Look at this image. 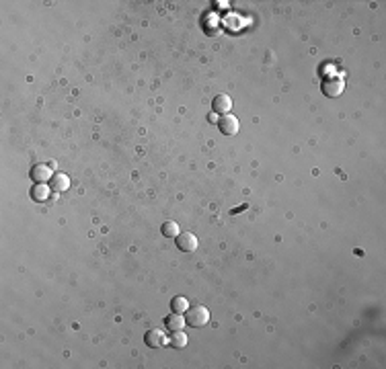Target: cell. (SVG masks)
<instances>
[{"mask_svg":"<svg viewBox=\"0 0 386 369\" xmlns=\"http://www.w3.org/2000/svg\"><path fill=\"white\" fill-rule=\"evenodd\" d=\"M185 322L193 328H201L209 322V310L205 306H193L185 312Z\"/></svg>","mask_w":386,"mask_h":369,"instance_id":"6da1fadb","label":"cell"},{"mask_svg":"<svg viewBox=\"0 0 386 369\" xmlns=\"http://www.w3.org/2000/svg\"><path fill=\"white\" fill-rule=\"evenodd\" d=\"M218 127H220V132L222 134H226V136H234V134H238V119L234 117V115H230V113H226V115H222L220 119H218Z\"/></svg>","mask_w":386,"mask_h":369,"instance_id":"7a4b0ae2","label":"cell"},{"mask_svg":"<svg viewBox=\"0 0 386 369\" xmlns=\"http://www.w3.org/2000/svg\"><path fill=\"white\" fill-rule=\"evenodd\" d=\"M144 341H146V345H148L150 349H163V347L167 345V337H165V333H161L159 328L148 330Z\"/></svg>","mask_w":386,"mask_h":369,"instance_id":"3957f363","label":"cell"},{"mask_svg":"<svg viewBox=\"0 0 386 369\" xmlns=\"http://www.w3.org/2000/svg\"><path fill=\"white\" fill-rule=\"evenodd\" d=\"M51 177H54V173H51V169L45 167V164H35V167L31 169V179H33L35 183H49Z\"/></svg>","mask_w":386,"mask_h":369,"instance_id":"277c9868","label":"cell"},{"mask_svg":"<svg viewBox=\"0 0 386 369\" xmlns=\"http://www.w3.org/2000/svg\"><path fill=\"white\" fill-rule=\"evenodd\" d=\"M177 246L183 252H195L197 250V238L189 232H183V234L177 236Z\"/></svg>","mask_w":386,"mask_h":369,"instance_id":"5b68a950","label":"cell"},{"mask_svg":"<svg viewBox=\"0 0 386 369\" xmlns=\"http://www.w3.org/2000/svg\"><path fill=\"white\" fill-rule=\"evenodd\" d=\"M343 80L341 78H329V80H325V84H323V93L327 95V97H339L341 93H343Z\"/></svg>","mask_w":386,"mask_h":369,"instance_id":"8992f818","label":"cell"},{"mask_svg":"<svg viewBox=\"0 0 386 369\" xmlns=\"http://www.w3.org/2000/svg\"><path fill=\"white\" fill-rule=\"evenodd\" d=\"M212 107H214V113L226 115V113L232 109V99H230L228 95H216L214 101H212Z\"/></svg>","mask_w":386,"mask_h":369,"instance_id":"52a82bcc","label":"cell"},{"mask_svg":"<svg viewBox=\"0 0 386 369\" xmlns=\"http://www.w3.org/2000/svg\"><path fill=\"white\" fill-rule=\"evenodd\" d=\"M49 191H51V187H49V184L37 183V184H33V189H31V197H33V201L43 203V201H47Z\"/></svg>","mask_w":386,"mask_h":369,"instance_id":"ba28073f","label":"cell"},{"mask_svg":"<svg viewBox=\"0 0 386 369\" xmlns=\"http://www.w3.org/2000/svg\"><path fill=\"white\" fill-rule=\"evenodd\" d=\"M49 187H51V191H58V193L68 191L70 179H68L66 175H62V173H54V177H51V181H49Z\"/></svg>","mask_w":386,"mask_h":369,"instance_id":"9c48e42d","label":"cell"},{"mask_svg":"<svg viewBox=\"0 0 386 369\" xmlns=\"http://www.w3.org/2000/svg\"><path fill=\"white\" fill-rule=\"evenodd\" d=\"M185 324H187V322H185V316H181V314H177V312H173V316L167 318V328H169L171 333L183 330Z\"/></svg>","mask_w":386,"mask_h":369,"instance_id":"30bf717a","label":"cell"},{"mask_svg":"<svg viewBox=\"0 0 386 369\" xmlns=\"http://www.w3.org/2000/svg\"><path fill=\"white\" fill-rule=\"evenodd\" d=\"M169 343H171V347H173V349H185V347H187V335H185L183 330L171 333Z\"/></svg>","mask_w":386,"mask_h":369,"instance_id":"8fae6325","label":"cell"},{"mask_svg":"<svg viewBox=\"0 0 386 369\" xmlns=\"http://www.w3.org/2000/svg\"><path fill=\"white\" fill-rule=\"evenodd\" d=\"M171 308H173V312H177V314H185V312L189 310V300L183 298V296H177V298H173Z\"/></svg>","mask_w":386,"mask_h":369,"instance_id":"7c38bea8","label":"cell"},{"mask_svg":"<svg viewBox=\"0 0 386 369\" xmlns=\"http://www.w3.org/2000/svg\"><path fill=\"white\" fill-rule=\"evenodd\" d=\"M161 232H163V236H167V238H177V236L181 234L177 222H165L163 228H161Z\"/></svg>","mask_w":386,"mask_h":369,"instance_id":"4fadbf2b","label":"cell"}]
</instances>
